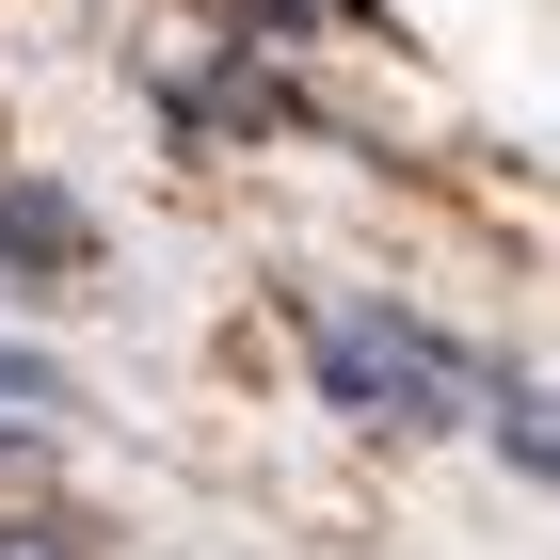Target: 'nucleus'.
Returning a JSON list of instances; mask_svg holds the SVG:
<instances>
[{
	"label": "nucleus",
	"instance_id": "nucleus-3",
	"mask_svg": "<svg viewBox=\"0 0 560 560\" xmlns=\"http://www.w3.org/2000/svg\"><path fill=\"white\" fill-rule=\"evenodd\" d=\"M480 432H497L528 480H560V385H480Z\"/></svg>",
	"mask_w": 560,
	"mask_h": 560
},
{
	"label": "nucleus",
	"instance_id": "nucleus-1",
	"mask_svg": "<svg viewBox=\"0 0 560 560\" xmlns=\"http://www.w3.org/2000/svg\"><path fill=\"white\" fill-rule=\"evenodd\" d=\"M304 369L337 417H385V432H480V385H497L480 352H448L400 304H304Z\"/></svg>",
	"mask_w": 560,
	"mask_h": 560
},
{
	"label": "nucleus",
	"instance_id": "nucleus-4",
	"mask_svg": "<svg viewBox=\"0 0 560 560\" xmlns=\"http://www.w3.org/2000/svg\"><path fill=\"white\" fill-rule=\"evenodd\" d=\"M0 400H16V417H48V400H65V385H48V352H16V337H0Z\"/></svg>",
	"mask_w": 560,
	"mask_h": 560
},
{
	"label": "nucleus",
	"instance_id": "nucleus-2",
	"mask_svg": "<svg viewBox=\"0 0 560 560\" xmlns=\"http://www.w3.org/2000/svg\"><path fill=\"white\" fill-rule=\"evenodd\" d=\"M0 272H16V289L96 272V209H81V192H48V176H0Z\"/></svg>",
	"mask_w": 560,
	"mask_h": 560
}]
</instances>
